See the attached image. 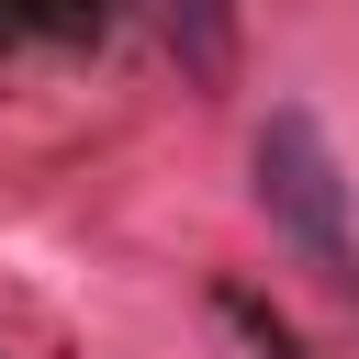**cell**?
I'll use <instances>...</instances> for the list:
<instances>
[{
	"instance_id": "1",
	"label": "cell",
	"mask_w": 359,
	"mask_h": 359,
	"mask_svg": "<svg viewBox=\"0 0 359 359\" xmlns=\"http://www.w3.org/2000/svg\"><path fill=\"white\" fill-rule=\"evenodd\" d=\"M247 180H258L269 236H280L314 280H359V202H348V168H337V146H325V123H314L303 101H280V112L258 123Z\"/></svg>"
}]
</instances>
